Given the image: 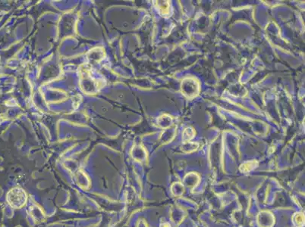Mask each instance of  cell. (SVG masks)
<instances>
[{
  "label": "cell",
  "instance_id": "6da1fadb",
  "mask_svg": "<svg viewBox=\"0 0 305 227\" xmlns=\"http://www.w3.org/2000/svg\"><path fill=\"white\" fill-rule=\"evenodd\" d=\"M7 201L14 208H21L25 205L27 200V193L23 189L16 187L11 189L6 196Z\"/></svg>",
  "mask_w": 305,
  "mask_h": 227
},
{
  "label": "cell",
  "instance_id": "7a4b0ae2",
  "mask_svg": "<svg viewBox=\"0 0 305 227\" xmlns=\"http://www.w3.org/2000/svg\"><path fill=\"white\" fill-rule=\"evenodd\" d=\"M304 217L303 214H301V213L295 214V217H294V222L295 223L296 225L298 226H301L304 224Z\"/></svg>",
  "mask_w": 305,
  "mask_h": 227
},
{
  "label": "cell",
  "instance_id": "3957f363",
  "mask_svg": "<svg viewBox=\"0 0 305 227\" xmlns=\"http://www.w3.org/2000/svg\"><path fill=\"white\" fill-rule=\"evenodd\" d=\"M254 165H255V162H248V163L244 164V165H241V170L244 172H247L250 171L251 169L254 167Z\"/></svg>",
  "mask_w": 305,
  "mask_h": 227
}]
</instances>
